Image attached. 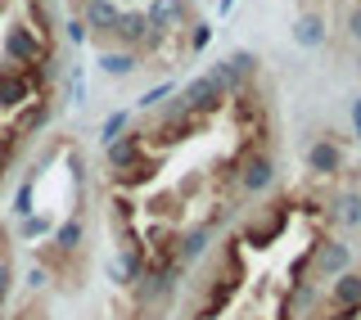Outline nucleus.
<instances>
[{"instance_id":"7ed1b4c3","label":"nucleus","mask_w":361,"mask_h":320,"mask_svg":"<svg viewBox=\"0 0 361 320\" xmlns=\"http://www.w3.org/2000/svg\"><path fill=\"white\" fill-rule=\"evenodd\" d=\"M140 149H145V135L140 131H131L127 140H118V144H109V163L118 167V171H127L135 158H140Z\"/></svg>"},{"instance_id":"6e6552de","label":"nucleus","mask_w":361,"mask_h":320,"mask_svg":"<svg viewBox=\"0 0 361 320\" xmlns=\"http://www.w3.org/2000/svg\"><path fill=\"white\" fill-rule=\"evenodd\" d=\"M348 27H353V37L361 41V9H353V18H348Z\"/></svg>"},{"instance_id":"20e7f679","label":"nucleus","mask_w":361,"mask_h":320,"mask_svg":"<svg viewBox=\"0 0 361 320\" xmlns=\"http://www.w3.org/2000/svg\"><path fill=\"white\" fill-rule=\"evenodd\" d=\"M334 302H338V307H357V302H361V276H343V280H338Z\"/></svg>"},{"instance_id":"39448f33","label":"nucleus","mask_w":361,"mask_h":320,"mask_svg":"<svg viewBox=\"0 0 361 320\" xmlns=\"http://www.w3.org/2000/svg\"><path fill=\"white\" fill-rule=\"evenodd\" d=\"M293 37H298L302 45H316V41L325 37V32H321V18H302V23H298V32H293Z\"/></svg>"},{"instance_id":"f03ea898","label":"nucleus","mask_w":361,"mask_h":320,"mask_svg":"<svg viewBox=\"0 0 361 320\" xmlns=\"http://www.w3.org/2000/svg\"><path fill=\"white\" fill-rule=\"evenodd\" d=\"M307 167L321 171V176H334V171H343V154H338L334 140H312L307 149Z\"/></svg>"},{"instance_id":"423d86ee","label":"nucleus","mask_w":361,"mask_h":320,"mask_svg":"<svg viewBox=\"0 0 361 320\" xmlns=\"http://www.w3.org/2000/svg\"><path fill=\"white\" fill-rule=\"evenodd\" d=\"M343 261H348V248H343V244H330V248H325V261H321V276H330V271H338Z\"/></svg>"},{"instance_id":"f257e3e1","label":"nucleus","mask_w":361,"mask_h":320,"mask_svg":"<svg viewBox=\"0 0 361 320\" xmlns=\"http://www.w3.org/2000/svg\"><path fill=\"white\" fill-rule=\"evenodd\" d=\"M271 180H276V163H271V154H267V149H257V154L240 158V190L262 194Z\"/></svg>"},{"instance_id":"0eeeda50","label":"nucleus","mask_w":361,"mask_h":320,"mask_svg":"<svg viewBox=\"0 0 361 320\" xmlns=\"http://www.w3.org/2000/svg\"><path fill=\"white\" fill-rule=\"evenodd\" d=\"M338 216H343L348 226H357V221H361V199H357V194H348V199H338Z\"/></svg>"}]
</instances>
